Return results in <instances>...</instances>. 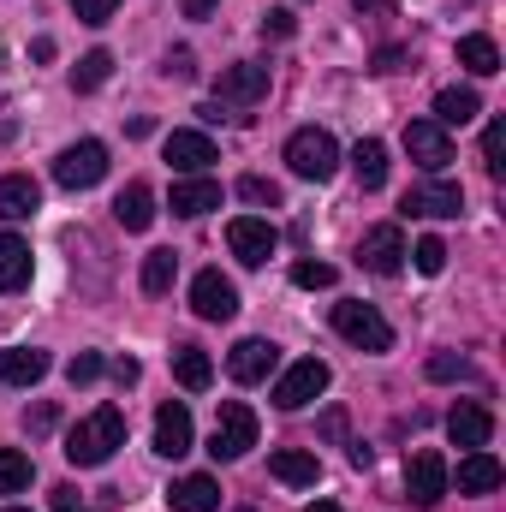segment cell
<instances>
[{
	"instance_id": "cell-15",
	"label": "cell",
	"mask_w": 506,
	"mask_h": 512,
	"mask_svg": "<svg viewBox=\"0 0 506 512\" xmlns=\"http://www.w3.org/2000/svg\"><path fill=\"white\" fill-rule=\"evenodd\" d=\"M447 483H459V495H495L506 483L501 459L489 453V447H477V453H465L459 459V471H447Z\"/></svg>"
},
{
	"instance_id": "cell-31",
	"label": "cell",
	"mask_w": 506,
	"mask_h": 512,
	"mask_svg": "<svg viewBox=\"0 0 506 512\" xmlns=\"http://www.w3.org/2000/svg\"><path fill=\"white\" fill-rule=\"evenodd\" d=\"M173 274H179V256L173 251H149L143 256V292H149V298L173 292Z\"/></svg>"
},
{
	"instance_id": "cell-17",
	"label": "cell",
	"mask_w": 506,
	"mask_h": 512,
	"mask_svg": "<svg viewBox=\"0 0 506 512\" xmlns=\"http://www.w3.org/2000/svg\"><path fill=\"white\" fill-rule=\"evenodd\" d=\"M274 364H280V346H268V340H239L233 352H227V376L233 382H268L274 376Z\"/></svg>"
},
{
	"instance_id": "cell-34",
	"label": "cell",
	"mask_w": 506,
	"mask_h": 512,
	"mask_svg": "<svg viewBox=\"0 0 506 512\" xmlns=\"http://www.w3.org/2000/svg\"><path fill=\"white\" fill-rule=\"evenodd\" d=\"M340 274H334V262H292V286H304V292H322V286H334Z\"/></svg>"
},
{
	"instance_id": "cell-6",
	"label": "cell",
	"mask_w": 506,
	"mask_h": 512,
	"mask_svg": "<svg viewBox=\"0 0 506 512\" xmlns=\"http://www.w3.org/2000/svg\"><path fill=\"white\" fill-rule=\"evenodd\" d=\"M256 447V411L245 399H227L221 411H215V435H209V453L215 459H245Z\"/></svg>"
},
{
	"instance_id": "cell-36",
	"label": "cell",
	"mask_w": 506,
	"mask_h": 512,
	"mask_svg": "<svg viewBox=\"0 0 506 512\" xmlns=\"http://www.w3.org/2000/svg\"><path fill=\"white\" fill-rule=\"evenodd\" d=\"M102 370H108V364H102V352H78V358L66 364V382H72V387H90Z\"/></svg>"
},
{
	"instance_id": "cell-38",
	"label": "cell",
	"mask_w": 506,
	"mask_h": 512,
	"mask_svg": "<svg viewBox=\"0 0 506 512\" xmlns=\"http://www.w3.org/2000/svg\"><path fill=\"white\" fill-rule=\"evenodd\" d=\"M66 6L78 12V24H108L120 12V0H66Z\"/></svg>"
},
{
	"instance_id": "cell-1",
	"label": "cell",
	"mask_w": 506,
	"mask_h": 512,
	"mask_svg": "<svg viewBox=\"0 0 506 512\" xmlns=\"http://www.w3.org/2000/svg\"><path fill=\"white\" fill-rule=\"evenodd\" d=\"M126 447V411L120 405H102V411H90L72 435H66V465H78V471H90V465H108L114 453Z\"/></svg>"
},
{
	"instance_id": "cell-16",
	"label": "cell",
	"mask_w": 506,
	"mask_h": 512,
	"mask_svg": "<svg viewBox=\"0 0 506 512\" xmlns=\"http://www.w3.org/2000/svg\"><path fill=\"white\" fill-rule=\"evenodd\" d=\"M268 96V66H227L221 78H215V102H233V108H251Z\"/></svg>"
},
{
	"instance_id": "cell-39",
	"label": "cell",
	"mask_w": 506,
	"mask_h": 512,
	"mask_svg": "<svg viewBox=\"0 0 506 512\" xmlns=\"http://www.w3.org/2000/svg\"><path fill=\"white\" fill-rule=\"evenodd\" d=\"M501 143H506V126H501V120H495V126L483 131V167H489L495 179H501V173H506V161H501Z\"/></svg>"
},
{
	"instance_id": "cell-32",
	"label": "cell",
	"mask_w": 506,
	"mask_h": 512,
	"mask_svg": "<svg viewBox=\"0 0 506 512\" xmlns=\"http://www.w3.org/2000/svg\"><path fill=\"white\" fill-rule=\"evenodd\" d=\"M30 477H36L30 453H18V447H0V495H18V489H30Z\"/></svg>"
},
{
	"instance_id": "cell-20",
	"label": "cell",
	"mask_w": 506,
	"mask_h": 512,
	"mask_svg": "<svg viewBox=\"0 0 506 512\" xmlns=\"http://www.w3.org/2000/svg\"><path fill=\"white\" fill-rule=\"evenodd\" d=\"M209 209H221V185H215V179L191 173V179H179V185H173V215L197 221V215H209Z\"/></svg>"
},
{
	"instance_id": "cell-24",
	"label": "cell",
	"mask_w": 506,
	"mask_h": 512,
	"mask_svg": "<svg viewBox=\"0 0 506 512\" xmlns=\"http://www.w3.org/2000/svg\"><path fill=\"white\" fill-rule=\"evenodd\" d=\"M30 274H36L30 245H24L18 233H0V292H24V286H30Z\"/></svg>"
},
{
	"instance_id": "cell-40",
	"label": "cell",
	"mask_w": 506,
	"mask_h": 512,
	"mask_svg": "<svg viewBox=\"0 0 506 512\" xmlns=\"http://www.w3.org/2000/svg\"><path fill=\"white\" fill-rule=\"evenodd\" d=\"M167 78H197V54L191 48H173L167 54Z\"/></svg>"
},
{
	"instance_id": "cell-30",
	"label": "cell",
	"mask_w": 506,
	"mask_h": 512,
	"mask_svg": "<svg viewBox=\"0 0 506 512\" xmlns=\"http://www.w3.org/2000/svg\"><path fill=\"white\" fill-rule=\"evenodd\" d=\"M108 72H114V54H108V48H90V54L72 66V90H78V96H90V90H102V84H108Z\"/></svg>"
},
{
	"instance_id": "cell-22",
	"label": "cell",
	"mask_w": 506,
	"mask_h": 512,
	"mask_svg": "<svg viewBox=\"0 0 506 512\" xmlns=\"http://www.w3.org/2000/svg\"><path fill=\"white\" fill-rule=\"evenodd\" d=\"M36 209H42V185L30 173H6L0 179V221H24Z\"/></svg>"
},
{
	"instance_id": "cell-47",
	"label": "cell",
	"mask_w": 506,
	"mask_h": 512,
	"mask_svg": "<svg viewBox=\"0 0 506 512\" xmlns=\"http://www.w3.org/2000/svg\"><path fill=\"white\" fill-rule=\"evenodd\" d=\"M215 6H221V0H185V18H209Z\"/></svg>"
},
{
	"instance_id": "cell-50",
	"label": "cell",
	"mask_w": 506,
	"mask_h": 512,
	"mask_svg": "<svg viewBox=\"0 0 506 512\" xmlns=\"http://www.w3.org/2000/svg\"><path fill=\"white\" fill-rule=\"evenodd\" d=\"M0 512H24V507H0Z\"/></svg>"
},
{
	"instance_id": "cell-8",
	"label": "cell",
	"mask_w": 506,
	"mask_h": 512,
	"mask_svg": "<svg viewBox=\"0 0 506 512\" xmlns=\"http://www.w3.org/2000/svg\"><path fill=\"white\" fill-rule=\"evenodd\" d=\"M191 310H197L203 322H233V316H239V286H233L221 268H203V274L191 280Z\"/></svg>"
},
{
	"instance_id": "cell-4",
	"label": "cell",
	"mask_w": 506,
	"mask_h": 512,
	"mask_svg": "<svg viewBox=\"0 0 506 512\" xmlns=\"http://www.w3.org/2000/svg\"><path fill=\"white\" fill-rule=\"evenodd\" d=\"M447 489H453V483H447V459H441L435 447H417V453L405 459V495H411V507L435 512Z\"/></svg>"
},
{
	"instance_id": "cell-35",
	"label": "cell",
	"mask_w": 506,
	"mask_h": 512,
	"mask_svg": "<svg viewBox=\"0 0 506 512\" xmlns=\"http://www.w3.org/2000/svg\"><path fill=\"white\" fill-rule=\"evenodd\" d=\"M423 370H429V382H465V376H471V364H465V358H453V352H435Z\"/></svg>"
},
{
	"instance_id": "cell-9",
	"label": "cell",
	"mask_w": 506,
	"mask_h": 512,
	"mask_svg": "<svg viewBox=\"0 0 506 512\" xmlns=\"http://www.w3.org/2000/svg\"><path fill=\"white\" fill-rule=\"evenodd\" d=\"M399 209H405V215H423V221H453V215L465 209V191H459L453 179H423V185L405 191Z\"/></svg>"
},
{
	"instance_id": "cell-25",
	"label": "cell",
	"mask_w": 506,
	"mask_h": 512,
	"mask_svg": "<svg viewBox=\"0 0 506 512\" xmlns=\"http://www.w3.org/2000/svg\"><path fill=\"white\" fill-rule=\"evenodd\" d=\"M114 221H120L126 233H143V227L155 221V191H149L143 179H131L126 191L114 197Z\"/></svg>"
},
{
	"instance_id": "cell-10",
	"label": "cell",
	"mask_w": 506,
	"mask_h": 512,
	"mask_svg": "<svg viewBox=\"0 0 506 512\" xmlns=\"http://www.w3.org/2000/svg\"><path fill=\"white\" fill-rule=\"evenodd\" d=\"M227 245L233 256L245 262V268H262L274 245H280V233H274V221H262V215H239V221H227Z\"/></svg>"
},
{
	"instance_id": "cell-29",
	"label": "cell",
	"mask_w": 506,
	"mask_h": 512,
	"mask_svg": "<svg viewBox=\"0 0 506 512\" xmlns=\"http://www.w3.org/2000/svg\"><path fill=\"white\" fill-rule=\"evenodd\" d=\"M459 66L477 72V78H495L501 72V48L489 36H459Z\"/></svg>"
},
{
	"instance_id": "cell-12",
	"label": "cell",
	"mask_w": 506,
	"mask_h": 512,
	"mask_svg": "<svg viewBox=\"0 0 506 512\" xmlns=\"http://www.w3.org/2000/svg\"><path fill=\"white\" fill-rule=\"evenodd\" d=\"M405 155H411L423 173H441V167L453 161V137H447V126H435V120H411V126H405Z\"/></svg>"
},
{
	"instance_id": "cell-46",
	"label": "cell",
	"mask_w": 506,
	"mask_h": 512,
	"mask_svg": "<svg viewBox=\"0 0 506 512\" xmlns=\"http://www.w3.org/2000/svg\"><path fill=\"white\" fill-rule=\"evenodd\" d=\"M137 376H143V370H137L131 358H120V364H114V382H120V387H131V382H137Z\"/></svg>"
},
{
	"instance_id": "cell-2",
	"label": "cell",
	"mask_w": 506,
	"mask_h": 512,
	"mask_svg": "<svg viewBox=\"0 0 506 512\" xmlns=\"http://www.w3.org/2000/svg\"><path fill=\"white\" fill-rule=\"evenodd\" d=\"M286 167H292L298 179H310V185H328V179L340 173V143L322 126H298L286 137Z\"/></svg>"
},
{
	"instance_id": "cell-44",
	"label": "cell",
	"mask_w": 506,
	"mask_h": 512,
	"mask_svg": "<svg viewBox=\"0 0 506 512\" xmlns=\"http://www.w3.org/2000/svg\"><path fill=\"white\" fill-rule=\"evenodd\" d=\"M54 512H90V507L78 501V489H72V483H60V489H54Z\"/></svg>"
},
{
	"instance_id": "cell-18",
	"label": "cell",
	"mask_w": 506,
	"mask_h": 512,
	"mask_svg": "<svg viewBox=\"0 0 506 512\" xmlns=\"http://www.w3.org/2000/svg\"><path fill=\"white\" fill-rule=\"evenodd\" d=\"M268 477H274V483H286V489H316L322 459H316V453H304V447H274V453H268Z\"/></svg>"
},
{
	"instance_id": "cell-42",
	"label": "cell",
	"mask_w": 506,
	"mask_h": 512,
	"mask_svg": "<svg viewBox=\"0 0 506 512\" xmlns=\"http://www.w3.org/2000/svg\"><path fill=\"white\" fill-rule=\"evenodd\" d=\"M405 60H411L405 48H381V54H376V66H370V72H381V78H387V72H405Z\"/></svg>"
},
{
	"instance_id": "cell-33",
	"label": "cell",
	"mask_w": 506,
	"mask_h": 512,
	"mask_svg": "<svg viewBox=\"0 0 506 512\" xmlns=\"http://www.w3.org/2000/svg\"><path fill=\"white\" fill-rule=\"evenodd\" d=\"M239 197L256 203V209H280V185H274V179H262V173H245V179H239Z\"/></svg>"
},
{
	"instance_id": "cell-11",
	"label": "cell",
	"mask_w": 506,
	"mask_h": 512,
	"mask_svg": "<svg viewBox=\"0 0 506 512\" xmlns=\"http://www.w3.org/2000/svg\"><path fill=\"white\" fill-rule=\"evenodd\" d=\"M358 262L381 274V280H393L399 268H405V233H399V221H381L364 233V245H358Z\"/></svg>"
},
{
	"instance_id": "cell-23",
	"label": "cell",
	"mask_w": 506,
	"mask_h": 512,
	"mask_svg": "<svg viewBox=\"0 0 506 512\" xmlns=\"http://www.w3.org/2000/svg\"><path fill=\"white\" fill-rule=\"evenodd\" d=\"M173 512H221V483L215 477H203V471H191V477H179L173 483Z\"/></svg>"
},
{
	"instance_id": "cell-26",
	"label": "cell",
	"mask_w": 506,
	"mask_h": 512,
	"mask_svg": "<svg viewBox=\"0 0 506 512\" xmlns=\"http://www.w3.org/2000/svg\"><path fill=\"white\" fill-rule=\"evenodd\" d=\"M483 114V96L471 90V84H447L441 96H435V126H465V120H477Z\"/></svg>"
},
{
	"instance_id": "cell-14",
	"label": "cell",
	"mask_w": 506,
	"mask_h": 512,
	"mask_svg": "<svg viewBox=\"0 0 506 512\" xmlns=\"http://www.w3.org/2000/svg\"><path fill=\"white\" fill-rule=\"evenodd\" d=\"M191 441H197V429H191L185 399H167V405L155 411V453H161V459H185Z\"/></svg>"
},
{
	"instance_id": "cell-13",
	"label": "cell",
	"mask_w": 506,
	"mask_h": 512,
	"mask_svg": "<svg viewBox=\"0 0 506 512\" xmlns=\"http://www.w3.org/2000/svg\"><path fill=\"white\" fill-rule=\"evenodd\" d=\"M447 435H453V447L477 453V447H489V435H495V411L477 405V399H459V405L447 411Z\"/></svg>"
},
{
	"instance_id": "cell-3",
	"label": "cell",
	"mask_w": 506,
	"mask_h": 512,
	"mask_svg": "<svg viewBox=\"0 0 506 512\" xmlns=\"http://www.w3.org/2000/svg\"><path fill=\"white\" fill-rule=\"evenodd\" d=\"M334 334L358 352H387L393 346V328L376 304H334Z\"/></svg>"
},
{
	"instance_id": "cell-45",
	"label": "cell",
	"mask_w": 506,
	"mask_h": 512,
	"mask_svg": "<svg viewBox=\"0 0 506 512\" xmlns=\"http://www.w3.org/2000/svg\"><path fill=\"white\" fill-rule=\"evenodd\" d=\"M30 60H36V66L54 60V36H36V42H30Z\"/></svg>"
},
{
	"instance_id": "cell-21",
	"label": "cell",
	"mask_w": 506,
	"mask_h": 512,
	"mask_svg": "<svg viewBox=\"0 0 506 512\" xmlns=\"http://www.w3.org/2000/svg\"><path fill=\"white\" fill-rule=\"evenodd\" d=\"M42 376H48V352H36V346L0 352V387H36Z\"/></svg>"
},
{
	"instance_id": "cell-43",
	"label": "cell",
	"mask_w": 506,
	"mask_h": 512,
	"mask_svg": "<svg viewBox=\"0 0 506 512\" xmlns=\"http://www.w3.org/2000/svg\"><path fill=\"white\" fill-rule=\"evenodd\" d=\"M24 429H30V435L54 429V405H36V411H24Z\"/></svg>"
},
{
	"instance_id": "cell-28",
	"label": "cell",
	"mask_w": 506,
	"mask_h": 512,
	"mask_svg": "<svg viewBox=\"0 0 506 512\" xmlns=\"http://www.w3.org/2000/svg\"><path fill=\"white\" fill-rule=\"evenodd\" d=\"M352 173H358V185H364V191H381V185H387V143L364 137V143L352 149Z\"/></svg>"
},
{
	"instance_id": "cell-19",
	"label": "cell",
	"mask_w": 506,
	"mask_h": 512,
	"mask_svg": "<svg viewBox=\"0 0 506 512\" xmlns=\"http://www.w3.org/2000/svg\"><path fill=\"white\" fill-rule=\"evenodd\" d=\"M161 155H167V167H179V173H209V161H221V155H215V137H203V131H173Z\"/></svg>"
},
{
	"instance_id": "cell-49",
	"label": "cell",
	"mask_w": 506,
	"mask_h": 512,
	"mask_svg": "<svg viewBox=\"0 0 506 512\" xmlns=\"http://www.w3.org/2000/svg\"><path fill=\"white\" fill-rule=\"evenodd\" d=\"M310 512H346V507H334V501H316V507H310Z\"/></svg>"
},
{
	"instance_id": "cell-7",
	"label": "cell",
	"mask_w": 506,
	"mask_h": 512,
	"mask_svg": "<svg viewBox=\"0 0 506 512\" xmlns=\"http://www.w3.org/2000/svg\"><path fill=\"white\" fill-rule=\"evenodd\" d=\"M328 382H334V376H328V364H322V358H298V364L274 382V405H280V411H304L310 399H322V393H328Z\"/></svg>"
},
{
	"instance_id": "cell-48",
	"label": "cell",
	"mask_w": 506,
	"mask_h": 512,
	"mask_svg": "<svg viewBox=\"0 0 506 512\" xmlns=\"http://www.w3.org/2000/svg\"><path fill=\"white\" fill-rule=\"evenodd\" d=\"M352 6H358V12H381V6H387V0H352Z\"/></svg>"
},
{
	"instance_id": "cell-27",
	"label": "cell",
	"mask_w": 506,
	"mask_h": 512,
	"mask_svg": "<svg viewBox=\"0 0 506 512\" xmlns=\"http://www.w3.org/2000/svg\"><path fill=\"white\" fill-rule=\"evenodd\" d=\"M173 376H179V387L203 393V387L215 382V364H209V352H203V346H173Z\"/></svg>"
},
{
	"instance_id": "cell-37",
	"label": "cell",
	"mask_w": 506,
	"mask_h": 512,
	"mask_svg": "<svg viewBox=\"0 0 506 512\" xmlns=\"http://www.w3.org/2000/svg\"><path fill=\"white\" fill-rule=\"evenodd\" d=\"M411 262H417V274H441V268H447V245H441V239H417Z\"/></svg>"
},
{
	"instance_id": "cell-5",
	"label": "cell",
	"mask_w": 506,
	"mask_h": 512,
	"mask_svg": "<svg viewBox=\"0 0 506 512\" xmlns=\"http://www.w3.org/2000/svg\"><path fill=\"white\" fill-rule=\"evenodd\" d=\"M102 179H108V143L84 137V143L60 149V161H54V185H66V191H90V185H102Z\"/></svg>"
},
{
	"instance_id": "cell-41",
	"label": "cell",
	"mask_w": 506,
	"mask_h": 512,
	"mask_svg": "<svg viewBox=\"0 0 506 512\" xmlns=\"http://www.w3.org/2000/svg\"><path fill=\"white\" fill-rule=\"evenodd\" d=\"M262 30H268V36H292V30H298V18H292L286 6H274V12L262 18Z\"/></svg>"
}]
</instances>
